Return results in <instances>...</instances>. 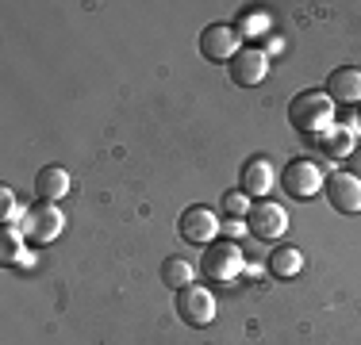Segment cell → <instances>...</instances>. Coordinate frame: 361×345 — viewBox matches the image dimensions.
I'll use <instances>...</instances> for the list:
<instances>
[{"label":"cell","mask_w":361,"mask_h":345,"mask_svg":"<svg viewBox=\"0 0 361 345\" xmlns=\"http://www.w3.org/2000/svg\"><path fill=\"white\" fill-rule=\"evenodd\" d=\"M334 108H338V104L326 96V89H304L288 104V123H292V131H300L307 138H319L326 127L334 123Z\"/></svg>","instance_id":"obj_1"},{"label":"cell","mask_w":361,"mask_h":345,"mask_svg":"<svg viewBox=\"0 0 361 345\" xmlns=\"http://www.w3.org/2000/svg\"><path fill=\"white\" fill-rule=\"evenodd\" d=\"M200 269L216 284H235L238 276L246 272V253H243V246L231 242V238L227 242H212L208 253H204V261H200Z\"/></svg>","instance_id":"obj_2"},{"label":"cell","mask_w":361,"mask_h":345,"mask_svg":"<svg viewBox=\"0 0 361 345\" xmlns=\"http://www.w3.org/2000/svg\"><path fill=\"white\" fill-rule=\"evenodd\" d=\"M219 230H223V222H219V215L212 211L208 203L185 207V211H180V219H177V234L185 238L188 246H204V249H208L212 242L219 238Z\"/></svg>","instance_id":"obj_3"},{"label":"cell","mask_w":361,"mask_h":345,"mask_svg":"<svg viewBox=\"0 0 361 345\" xmlns=\"http://www.w3.org/2000/svg\"><path fill=\"white\" fill-rule=\"evenodd\" d=\"M20 230H23V238H27V242H35V246H47V242H54V238L66 230V215L58 211V203L39 200L35 207H27V211H23Z\"/></svg>","instance_id":"obj_4"},{"label":"cell","mask_w":361,"mask_h":345,"mask_svg":"<svg viewBox=\"0 0 361 345\" xmlns=\"http://www.w3.org/2000/svg\"><path fill=\"white\" fill-rule=\"evenodd\" d=\"M281 184H285V192L292 200H312V196L323 192L326 177L312 158H292L285 165V172H281Z\"/></svg>","instance_id":"obj_5"},{"label":"cell","mask_w":361,"mask_h":345,"mask_svg":"<svg viewBox=\"0 0 361 345\" xmlns=\"http://www.w3.org/2000/svg\"><path fill=\"white\" fill-rule=\"evenodd\" d=\"M173 307L180 315V322L188 326H212L216 322V296H212L208 288H200V284H188V288L173 291Z\"/></svg>","instance_id":"obj_6"},{"label":"cell","mask_w":361,"mask_h":345,"mask_svg":"<svg viewBox=\"0 0 361 345\" xmlns=\"http://www.w3.org/2000/svg\"><path fill=\"white\" fill-rule=\"evenodd\" d=\"M246 227H250L254 238L277 242V238H285V230H288V211L277 200H257L250 207V215H246Z\"/></svg>","instance_id":"obj_7"},{"label":"cell","mask_w":361,"mask_h":345,"mask_svg":"<svg viewBox=\"0 0 361 345\" xmlns=\"http://www.w3.org/2000/svg\"><path fill=\"white\" fill-rule=\"evenodd\" d=\"M323 196H326V203H331L334 211L357 215L361 211V177H357V172H350V169L331 172L326 184H323Z\"/></svg>","instance_id":"obj_8"},{"label":"cell","mask_w":361,"mask_h":345,"mask_svg":"<svg viewBox=\"0 0 361 345\" xmlns=\"http://www.w3.org/2000/svg\"><path fill=\"white\" fill-rule=\"evenodd\" d=\"M243 50V34L235 31V23H208L200 31V54L208 62H231Z\"/></svg>","instance_id":"obj_9"},{"label":"cell","mask_w":361,"mask_h":345,"mask_svg":"<svg viewBox=\"0 0 361 345\" xmlns=\"http://www.w3.org/2000/svg\"><path fill=\"white\" fill-rule=\"evenodd\" d=\"M227 65H231V81L243 84V89H254L269 77V54L262 46H243Z\"/></svg>","instance_id":"obj_10"},{"label":"cell","mask_w":361,"mask_h":345,"mask_svg":"<svg viewBox=\"0 0 361 345\" xmlns=\"http://www.w3.org/2000/svg\"><path fill=\"white\" fill-rule=\"evenodd\" d=\"M357 138H361L357 119H346V123H331L319 138H315V142H319V150H323L331 161H346L350 153L357 150Z\"/></svg>","instance_id":"obj_11"},{"label":"cell","mask_w":361,"mask_h":345,"mask_svg":"<svg viewBox=\"0 0 361 345\" xmlns=\"http://www.w3.org/2000/svg\"><path fill=\"white\" fill-rule=\"evenodd\" d=\"M238 184H243V192L254 196V200H269L273 184H277V169H273L269 158H250V161L243 165Z\"/></svg>","instance_id":"obj_12"},{"label":"cell","mask_w":361,"mask_h":345,"mask_svg":"<svg viewBox=\"0 0 361 345\" xmlns=\"http://www.w3.org/2000/svg\"><path fill=\"white\" fill-rule=\"evenodd\" d=\"M326 96L346 108H361V69L357 65H338L326 77Z\"/></svg>","instance_id":"obj_13"},{"label":"cell","mask_w":361,"mask_h":345,"mask_svg":"<svg viewBox=\"0 0 361 345\" xmlns=\"http://www.w3.org/2000/svg\"><path fill=\"white\" fill-rule=\"evenodd\" d=\"M35 192H39V200L58 203L62 196H70V172L62 165H42L35 177Z\"/></svg>","instance_id":"obj_14"},{"label":"cell","mask_w":361,"mask_h":345,"mask_svg":"<svg viewBox=\"0 0 361 345\" xmlns=\"http://www.w3.org/2000/svg\"><path fill=\"white\" fill-rule=\"evenodd\" d=\"M300 269H304V253L296 246H281L269 253V272L277 280H292V276H300Z\"/></svg>","instance_id":"obj_15"},{"label":"cell","mask_w":361,"mask_h":345,"mask_svg":"<svg viewBox=\"0 0 361 345\" xmlns=\"http://www.w3.org/2000/svg\"><path fill=\"white\" fill-rule=\"evenodd\" d=\"M23 242H27V238H23V230L20 227H4V238H0V261H4V265H20V269H23V265H31V249L27 246H23Z\"/></svg>","instance_id":"obj_16"},{"label":"cell","mask_w":361,"mask_h":345,"mask_svg":"<svg viewBox=\"0 0 361 345\" xmlns=\"http://www.w3.org/2000/svg\"><path fill=\"white\" fill-rule=\"evenodd\" d=\"M235 31L243 34V39H262V34H269V8H243L235 20Z\"/></svg>","instance_id":"obj_17"},{"label":"cell","mask_w":361,"mask_h":345,"mask_svg":"<svg viewBox=\"0 0 361 345\" xmlns=\"http://www.w3.org/2000/svg\"><path fill=\"white\" fill-rule=\"evenodd\" d=\"M192 276H196V269L185 261V257H166V261H161V284H166V288L180 291V288L192 284Z\"/></svg>","instance_id":"obj_18"},{"label":"cell","mask_w":361,"mask_h":345,"mask_svg":"<svg viewBox=\"0 0 361 345\" xmlns=\"http://www.w3.org/2000/svg\"><path fill=\"white\" fill-rule=\"evenodd\" d=\"M20 219H23V207H20V200H16V192L12 188H0V222L4 227H20Z\"/></svg>","instance_id":"obj_19"},{"label":"cell","mask_w":361,"mask_h":345,"mask_svg":"<svg viewBox=\"0 0 361 345\" xmlns=\"http://www.w3.org/2000/svg\"><path fill=\"white\" fill-rule=\"evenodd\" d=\"M250 196L246 192H223V211H227V219H246V215H250Z\"/></svg>","instance_id":"obj_20"},{"label":"cell","mask_w":361,"mask_h":345,"mask_svg":"<svg viewBox=\"0 0 361 345\" xmlns=\"http://www.w3.org/2000/svg\"><path fill=\"white\" fill-rule=\"evenodd\" d=\"M223 230H227V234H243V230H250V227H246V219H227Z\"/></svg>","instance_id":"obj_21"},{"label":"cell","mask_w":361,"mask_h":345,"mask_svg":"<svg viewBox=\"0 0 361 345\" xmlns=\"http://www.w3.org/2000/svg\"><path fill=\"white\" fill-rule=\"evenodd\" d=\"M350 172H357V177H361V150L350 153Z\"/></svg>","instance_id":"obj_22"},{"label":"cell","mask_w":361,"mask_h":345,"mask_svg":"<svg viewBox=\"0 0 361 345\" xmlns=\"http://www.w3.org/2000/svg\"><path fill=\"white\" fill-rule=\"evenodd\" d=\"M354 119H357V127H361V108H357V115H354Z\"/></svg>","instance_id":"obj_23"}]
</instances>
